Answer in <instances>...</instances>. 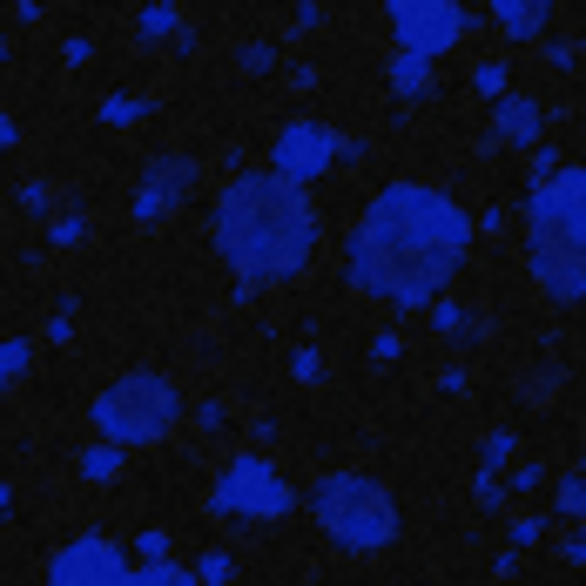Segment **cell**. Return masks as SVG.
<instances>
[{"instance_id": "cell-24", "label": "cell", "mask_w": 586, "mask_h": 586, "mask_svg": "<svg viewBox=\"0 0 586 586\" xmlns=\"http://www.w3.org/2000/svg\"><path fill=\"white\" fill-rule=\"evenodd\" d=\"M196 573H203V586H223V579L236 573V559H229V553H203V566H196Z\"/></svg>"}, {"instance_id": "cell-30", "label": "cell", "mask_w": 586, "mask_h": 586, "mask_svg": "<svg viewBox=\"0 0 586 586\" xmlns=\"http://www.w3.org/2000/svg\"><path fill=\"white\" fill-rule=\"evenodd\" d=\"M135 115H142V102H135V95H115V102H109V122H135Z\"/></svg>"}, {"instance_id": "cell-16", "label": "cell", "mask_w": 586, "mask_h": 586, "mask_svg": "<svg viewBox=\"0 0 586 586\" xmlns=\"http://www.w3.org/2000/svg\"><path fill=\"white\" fill-rule=\"evenodd\" d=\"M236 68H243V74H270V68H277V48H270V41H243Z\"/></svg>"}, {"instance_id": "cell-5", "label": "cell", "mask_w": 586, "mask_h": 586, "mask_svg": "<svg viewBox=\"0 0 586 586\" xmlns=\"http://www.w3.org/2000/svg\"><path fill=\"white\" fill-rule=\"evenodd\" d=\"M176 418H183V391L169 371H122L89 404V425L102 432V445H155L176 432Z\"/></svg>"}, {"instance_id": "cell-20", "label": "cell", "mask_w": 586, "mask_h": 586, "mask_svg": "<svg viewBox=\"0 0 586 586\" xmlns=\"http://www.w3.org/2000/svg\"><path fill=\"white\" fill-rule=\"evenodd\" d=\"M472 498H479V513H498V506H506V485H498V479H472Z\"/></svg>"}, {"instance_id": "cell-19", "label": "cell", "mask_w": 586, "mask_h": 586, "mask_svg": "<svg viewBox=\"0 0 586 586\" xmlns=\"http://www.w3.org/2000/svg\"><path fill=\"white\" fill-rule=\"evenodd\" d=\"M176 34V8H142V41H162Z\"/></svg>"}, {"instance_id": "cell-13", "label": "cell", "mask_w": 586, "mask_h": 586, "mask_svg": "<svg viewBox=\"0 0 586 586\" xmlns=\"http://www.w3.org/2000/svg\"><path fill=\"white\" fill-rule=\"evenodd\" d=\"M14 203H21L28 216H41V223H61V216H68V209H61V189H54V183H21V196H14Z\"/></svg>"}, {"instance_id": "cell-22", "label": "cell", "mask_w": 586, "mask_h": 586, "mask_svg": "<svg viewBox=\"0 0 586 586\" xmlns=\"http://www.w3.org/2000/svg\"><path fill=\"white\" fill-rule=\"evenodd\" d=\"M506 533H513V546H539V539H546V520H539V513H520Z\"/></svg>"}, {"instance_id": "cell-2", "label": "cell", "mask_w": 586, "mask_h": 586, "mask_svg": "<svg viewBox=\"0 0 586 586\" xmlns=\"http://www.w3.org/2000/svg\"><path fill=\"white\" fill-rule=\"evenodd\" d=\"M317 209L310 189L277 176V169H243L223 183L216 209H209V243L223 270L236 277V290H257V284H297L317 257Z\"/></svg>"}, {"instance_id": "cell-8", "label": "cell", "mask_w": 586, "mask_h": 586, "mask_svg": "<svg viewBox=\"0 0 586 586\" xmlns=\"http://www.w3.org/2000/svg\"><path fill=\"white\" fill-rule=\"evenodd\" d=\"M364 148L358 142H345L338 128H323V122H310V115H297V122H284L277 128V142H270V169L277 176H290V183H317L330 162H358Z\"/></svg>"}, {"instance_id": "cell-7", "label": "cell", "mask_w": 586, "mask_h": 586, "mask_svg": "<svg viewBox=\"0 0 586 586\" xmlns=\"http://www.w3.org/2000/svg\"><path fill=\"white\" fill-rule=\"evenodd\" d=\"M297 506V492L290 479L264 459V452H236L223 465V479L209 485V513L216 520H249V526H264V520H284Z\"/></svg>"}, {"instance_id": "cell-29", "label": "cell", "mask_w": 586, "mask_h": 586, "mask_svg": "<svg viewBox=\"0 0 586 586\" xmlns=\"http://www.w3.org/2000/svg\"><path fill=\"white\" fill-rule=\"evenodd\" d=\"M135 553H142V559H169V533H142Z\"/></svg>"}, {"instance_id": "cell-3", "label": "cell", "mask_w": 586, "mask_h": 586, "mask_svg": "<svg viewBox=\"0 0 586 586\" xmlns=\"http://www.w3.org/2000/svg\"><path fill=\"white\" fill-rule=\"evenodd\" d=\"M520 236L533 284L553 304H586V162H566L559 176L526 189Z\"/></svg>"}, {"instance_id": "cell-21", "label": "cell", "mask_w": 586, "mask_h": 586, "mask_svg": "<svg viewBox=\"0 0 586 586\" xmlns=\"http://www.w3.org/2000/svg\"><path fill=\"white\" fill-rule=\"evenodd\" d=\"M506 452H513V432L498 425V432H492V445H485V465H479V472H485V479H498V465H506Z\"/></svg>"}, {"instance_id": "cell-15", "label": "cell", "mask_w": 586, "mask_h": 586, "mask_svg": "<svg viewBox=\"0 0 586 586\" xmlns=\"http://www.w3.org/2000/svg\"><path fill=\"white\" fill-rule=\"evenodd\" d=\"M28 364H34V345L28 338H8V358H0V384H28Z\"/></svg>"}, {"instance_id": "cell-12", "label": "cell", "mask_w": 586, "mask_h": 586, "mask_svg": "<svg viewBox=\"0 0 586 586\" xmlns=\"http://www.w3.org/2000/svg\"><path fill=\"white\" fill-rule=\"evenodd\" d=\"M492 21L506 28V41H513V48H533V41L546 34L553 8H546V0H498V8H492Z\"/></svg>"}, {"instance_id": "cell-14", "label": "cell", "mask_w": 586, "mask_h": 586, "mask_svg": "<svg viewBox=\"0 0 586 586\" xmlns=\"http://www.w3.org/2000/svg\"><path fill=\"white\" fill-rule=\"evenodd\" d=\"M74 465H81V479H95V485H109V479L122 472V445H89V452H81Z\"/></svg>"}, {"instance_id": "cell-9", "label": "cell", "mask_w": 586, "mask_h": 586, "mask_svg": "<svg viewBox=\"0 0 586 586\" xmlns=\"http://www.w3.org/2000/svg\"><path fill=\"white\" fill-rule=\"evenodd\" d=\"M196 183H203L196 155H183V148H162V155H148V162H142L135 196H128V216H135V223H169L176 209H189Z\"/></svg>"}, {"instance_id": "cell-10", "label": "cell", "mask_w": 586, "mask_h": 586, "mask_svg": "<svg viewBox=\"0 0 586 586\" xmlns=\"http://www.w3.org/2000/svg\"><path fill=\"white\" fill-rule=\"evenodd\" d=\"M391 21V34H398V54L404 61H439L445 48H459V34H465V8H452V0H398V8L384 14Z\"/></svg>"}, {"instance_id": "cell-18", "label": "cell", "mask_w": 586, "mask_h": 586, "mask_svg": "<svg viewBox=\"0 0 586 586\" xmlns=\"http://www.w3.org/2000/svg\"><path fill=\"white\" fill-rule=\"evenodd\" d=\"M546 479H553V472H546V465H539V459H520V465H513V479H506V485H513V492H539V485H546Z\"/></svg>"}, {"instance_id": "cell-27", "label": "cell", "mask_w": 586, "mask_h": 586, "mask_svg": "<svg viewBox=\"0 0 586 586\" xmlns=\"http://www.w3.org/2000/svg\"><path fill=\"white\" fill-rule=\"evenodd\" d=\"M81 229H89V223H81V216H74V209H68V216H61V223H54V229H48V243H81Z\"/></svg>"}, {"instance_id": "cell-23", "label": "cell", "mask_w": 586, "mask_h": 586, "mask_svg": "<svg viewBox=\"0 0 586 586\" xmlns=\"http://www.w3.org/2000/svg\"><path fill=\"white\" fill-rule=\"evenodd\" d=\"M520 391L526 398H553L559 391V364H539V378H520Z\"/></svg>"}, {"instance_id": "cell-4", "label": "cell", "mask_w": 586, "mask_h": 586, "mask_svg": "<svg viewBox=\"0 0 586 586\" xmlns=\"http://www.w3.org/2000/svg\"><path fill=\"white\" fill-rule=\"evenodd\" d=\"M310 513H317V533L338 553H384V546H398V498L371 472H351V465L323 472L317 492H310Z\"/></svg>"}, {"instance_id": "cell-17", "label": "cell", "mask_w": 586, "mask_h": 586, "mask_svg": "<svg viewBox=\"0 0 586 586\" xmlns=\"http://www.w3.org/2000/svg\"><path fill=\"white\" fill-rule=\"evenodd\" d=\"M559 513H573V520H586V472H573V479H559Z\"/></svg>"}, {"instance_id": "cell-6", "label": "cell", "mask_w": 586, "mask_h": 586, "mask_svg": "<svg viewBox=\"0 0 586 586\" xmlns=\"http://www.w3.org/2000/svg\"><path fill=\"white\" fill-rule=\"evenodd\" d=\"M48 586H203V573L176 566V559H142L135 566L122 539L81 533L48 559Z\"/></svg>"}, {"instance_id": "cell-1", "label": "cell", "mask_w": 586, "mask_h": 586, "mask_svg": "<svg viewBox=\"0 0 586 586\" xmlns=\"http://www.w3.org/2000/svg\"><path fill=\"white\" fill-rule=\"evenodd\" d=\"M472 257V216L432 183H384L345 243L351 290L391 310H432Z\"/></svg>"}, {"instance_id": "cell-11", "label": "cell", "mask_w": 586, "mask_h": 586, "mask_svg": "<svg viewBox=\"0 0 586 586\" xmlns=\"http://www.w3.org/2000/svg\"><path fill=\"white\" fill-rule=\"evenodd\" d=\"M492 135L506 142V148H539V135H546V109L533 102V95H498L492 102Z\"/></svg>"}, {"instance_id": "cell-26", "label": "cell", "mask_w": 586, "mask_h": 586, "mask_svg": "<svg viewBox=\"0 0 586 586\" xmlns=\"http://www.w3.org/2000/svg\"><path fill=\"white\" fill-rule=\"evenodd\" d=\"M290 378L317 384V378H323V358H317V351H297V358H290Z\"/></svg>"}, {"instance_id": "cell-25", "label": "cell", "mask_w": 586, "mask_h": 586, "mask_svg": "<svg viewBox=\"0 0 586 586\" xmlns=\"http://www.w3.org/2000/svg\"><path fill=\"white\" fill-rule=\"evenodd\" d=\"M472 81H479V89H485L492 102H498V95H506V68H498V61H485V68H479Z\"/></svg>"}, {"instance_id": "cell-28", "label": "cell", "mask_w": 586, "mask_h": 586, "mask_svg": "<svg viewBox=\"0 0 586 586\" xmlns=\"http://www.w3.org/2000/svg\"><path fill=\"white\" fill-rule=\"evenodd\" d=\"M196 425H203V432H223V398H203V404H196Z\"/></svg>"}]
</instances>
